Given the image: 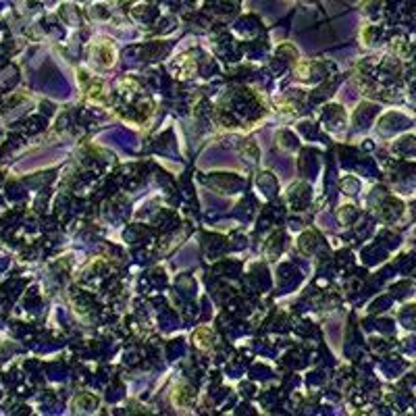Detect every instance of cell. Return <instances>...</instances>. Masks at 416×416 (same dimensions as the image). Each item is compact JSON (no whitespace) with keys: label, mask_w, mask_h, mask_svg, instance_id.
<instances>
[{"label":"cell","mask_w":416,"mask_h":416,"mask_svg":"<svg viewBox=\"0 0 416 416\" xmlns=\"http://www.w3.org/2000/svg\"><path fill=\"white\" fill-rule=\"evenodd\" d=\"M171 397H173V404L177 408H187V406L193 404V399H196V395H193V391L187 385H177Z\"/></svg>","instance_id":"6da1fadb"},{"label":"cell","mask_w":416,"mask_h":416,"mask_svg":"<svg viewBox=\"0 0 416 416\" xmlns=\"http://www.w3.org/2000/svg\"><path fill=\"white\" fill-rule=\"evenodd\" d=\"M213 341H215L213 329L200 327V329H196V333H193V343H196L198 348H202V350H208V348H211Z\"/></svg>","instance_id":"7a4b0ae2"},{"label":"cell","mask_w":416,"mask_h":416,"mask_svg":"<svg viewBox=\"0 0 416 416\" xmlns=\"http://www.w3.org/2000/svg\"><path fill=\"white\" fill-rule=\"evenodd\" d=\"M96 50L100 52V63L104 65V67H113L115 65V59H117V52H115V48L108 44V42H100L98 46H96Z\"/></svg>","instance_id":"3957f363"}]
</instances>
